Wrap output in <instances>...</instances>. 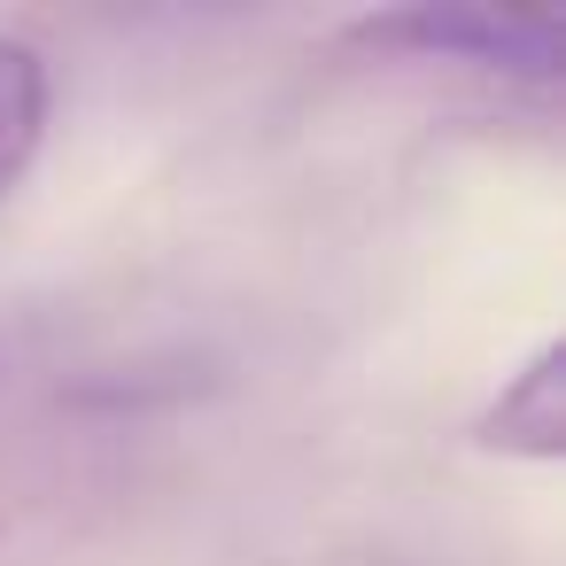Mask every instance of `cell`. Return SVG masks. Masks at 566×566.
<instances>
[{
  "instance_id": "obj_1",
  "label": "cell",
  "mask_w": 566,
  "mask_h": 566,
  "mask_svg": "<svg viewBox=\"0 0 566 566\" xmlns=\"http://www.w3.org/2000/svg\"><path fill=\"white\" fill-rule=\"evenodd\" d=\"M365 55H419V63H473L504 78L551 86L566 71V32L551 17H504V9H380L342 32Z\"/></svg>"
},
{
  "instance_id": "obj_2",
  "label": "cell",
  "mask_w": 566,
  "mask_h": 566,
  "mask_svg": "<svg viewBox=\"0 0 566 566\" xmlns=\"http://www.w3.org/2000/svg\"><path fill=\"white\" fill-rule=\"evenodd\" d=\"M473 442L496 458H527V465L566 458V342H543L520 373H504V388L473 419Z\"/></svg>"
},
{
  "instance_id": "obj_3",
  "label": "cell",
  "mask_w": 566,
  "mask_h": 566,
  "mask_svg": "<svg viewBox=\"0 0 566 566\" xmlns=\"http://www.w3.org/2000/svg\"><path fill=\"white\" fill-rule=\"evenodd\" d=\"M48 109H55L48 55H40L32 40H9V32H0V202H9V195L24 187V171L40 164Z\"/></svg>"
}]
</instances>
